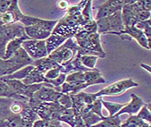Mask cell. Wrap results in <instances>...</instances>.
Masks as SVG:
<instances>
[{"instance_id": "1", "label": "cell", "mask_w": 151, "mask_h": 127, "mask_svg": "<svg viewBox=\"0 0 151 127\" xmlns=\"http://www.w3.org/2000/svg\"><path fill=\"white\" fill-rule=\"evenodd\" d=\"M33 61L23 48L21 47L10 58H0V77L12 74L24 66L32 65Z\"/></svg>"}, {"instance_id": "2", "label": "cell", "mask_w": 151, "mask_h": 127, "mask_svg": "<svg viewBox=\"0 0 151 127\" xmlns=\"http://www.w3.org/2000/svg\"><path fill=\"white\" fill-rule=\"evenodd\" d=\"M28 103L40 119L45 120H58L70 110V108H65L57 102H39L33 99H29Z\"/></svg>"}, {"instance_id": "3", "label": "cell", "mask_w": 151, "mask_h": 127, "mask_svg": "<svg viewBox=\"0 0 151 127\" xmlns=\"http://www.w3.org/2000/svg\"><path fill=\"white\" fill-rule=\"evenodd\" d=\"M77 45L88 51L100 54L103 58L106 56V54L103 51L100 44V37L98 32L94 31L81 30L74 35Z\"/></svg>"}, {"instance_id": "4", "label": "cell", "mask_w": 151, "mask_h": 127, "mask_svg": "<svg viewBox=\"0 0 151 127\" xmlns=\"http://www.w3.org/2000/svg\"><path fill=\"white\" fill-rule=\"evenodd\" d=\"M97 32L101 33H116L124 30V24L122 19V11H117L108 16L96 21Z\"/></svg>"}, {"instance_id": "5", "label": "cell", "mask_w": 151, "mask_h": 127, "mask_svg": "<svg viewBox=\"0 0 151 127\" xmlns=\"http://www.w3.org/2000/svg\"><path fill=\"white\" fill-rule=\"evenodd\" d=\"M139 84L134 82L132 79H125L122 81H118L116 82H114L106 88L102 89L99 92H97L98 97H103V96H116V95L124 94L126 90L129 89L138 87Z\"/></svg>"}, {"instance_id": "6", "label": "cell", "mask_w": 151, "mask_h": 127, "mask_svg": "<svg viewBox=\"0 0 151 127\" xmlns=\"http://www.w3.org/2000/svg\"><path fill=\"white\" fill-rule=\"evenodd\" d=\"M22 48L32 60H38L48 56L46 48V40H28L22 43Z\"/></svg>"}, {"instance_id": "7", "label": "cell", "mask_w": 151, "mask_h": 127, "mask_svg": "<svg viewBox=\"0 0 151 127\" xmlns=\"http://www.w3.org/2000/svg\"><path fill=\"white\" fill-rule=\"evenodd\" d=\"M60 94L61 91H57L54 88L42 86L33 94L32 99L39 102H57Z\"/></svg>"}, {"instance_id": "8", "label": "cell", "mask_w": 151, "mask_h": 127, "mask_svg": "<svg viewBox=\"0 0 151 127\" xmlns=\"http://www.w3.org/2000/svg\"><path fill=\"white\" fill-rule=\"evenodd\" d=\"M124 5V0H107L99 7L96 20L108 16L117 11H121Z\"/></svg>"}, {"instance_id": "9", "label": "cell", "mask_w": 151, "mask_h": 127, "mask_svg": "<svg viewBox=\"0 0 151 127\" xmlns=\"http://www.w3.org/2000/svg\"><path fill=\"white\" fill-rule=\"evenodd\" d=\"M113 34H115V35H118V36L124 35H124H127L131 39L132 38L135 39L141 47L145 48L147 50H150V45H149V43L147 41V39L146 38L144 32H143L141 30L136 28L135 26H132V27H124V30L121 31V32H116V33H113Z\"/></svg>"}, {"instance_id": "10", "label": "cell", "mask_w": 151, "mask_h": 127, "mask_svg": "<svg viewBox=\"0 0 151 127\" xmlns=\"http://www.w3.org/2000/svg\"><path fill=\"white\" fill-rule=\"evenodd\" d=\"M58 21H48V20H42L40 18L32 17V16H27V15H22V17L20 20V22L24 26H39L44 30L52 31L55 26L56 25Z\"/></svg>"}, {"instance_id": "11", "label": "cell", "mask_w": 151, "mask_h": 127, "mask_svg": "<svg viewBox=\"0 0 151 127\" xmlns=\"http://www.w3.org/2000/svg\"><path fill=\"white\" fill-rule=\"evenodd\" d=\"M131 98H132L131 102L130 103H126L125 106H124L122 108H121V110H119L114 115L120 116L121 115H123V114H129L130 115H136L139 111V109L145 105V103L142 100V99L138 97L137 95L132 94Z\"/></svg>"}, {"instance_id": "12", "label": "cell", "mask_w": 151, "mask_h": 127, "mask_svg": "<svg viewBox=\"0 0 151 127\" xmlns=\"http://www.w3.org/2000/svg\"><path fill=\"white\" fill-rule=\"evenodd\" d=\"M24 32L28 37H29L32 40H45L50 36L52 31L44 30V29H42V28H40L39 26L32 25V26L24 27Z\"/></svg>"}, {"instance_id": "13", "label": "cell", "mask_w": 151, "mask_h": 127, "mask_svg": "<svg viewBox=\"0 0 151 127\" xmlns=\"http://www.w3.org/2000/svg\"><path fill=\"white\" fill-rule=\"evenodd\" d=\"M31 40V38L28 37L26 34L22 35V37H17V38H14V39L11 40L6 44V51H5V56H4L3 59H8L12 56H14V53L22 47V43L24 40Z\"/></svg>"}, {"instance_id": "14", "label": "cell", "mask_w": 151, "mask_h": 127, "mask_svg": "<svg viewBox=\"0 0 151 127\" xmlns=\"http://www.w3.org/2000/svg\"><path fill=\"white\" fill-rule=\"evenodd\" d=\"M58 120L60 122L66 123L71 127H86L80 115H76L72 108H70V110L67 114L63 115Z\"/></svg>"}, {"instance_id": "15", "label": "cell", "mask_w": 151, "mask_h": 127, "mask_svg": "<svg viewBox=\"0 0 151 127\" xmlns=\"http://www.w3.org/2000/svg\"><path fill=\"white\" fill-rule=\"evenodd\" d=\"M32 65L35 66V68H37L43 74L47 71H48L50 69H53V68H56V67L61 66H59L55 61H54L53 59H51L48 56H46V57L38 59V60H34Z\"/></svg>"}, {"instance_id": "16", "label": "cell", "mask_w": 151, "mask_h": 127, "mask_svg": "<svg viewBox=\"0 0 151 127\" xmlns=\"http://www.w3.org/2000/svg\"><path fill=\"white\" fill-rule=\"evenodd\" d=\"M0 98H9V99H14L15 100L29 101V99L15 94L8 86V84L2 80H0Z\"/></svg>"}, {"instance_id": "17", "label": "cell", "mask_w": 151, "mask_h": 127, "mask_svg": "<svg viewBox=\"0 0 151 127\" xmlns=\"http://www.w3.org/2000/svg\"><path fill=\"white\" fill-rule=\"evenodd\" d=\"M67 39L69 38L51 33L50 36L46 40V48H47V54L49 55L52 51H54L58 47L61 46Z\"/></svg>"}, {"instance_id": "18", "label": "cell", "mask_w": 151, "mask_h": 127, "mask_svg": "<svg viewBox=\"0 0 151 127\" xmlns=\"http://www.w3.org/2000/svg\"><path fill=\"white\" fill-rule=\"evenodd\" d=\"M21 81L26 85H32V84H36V83L47 82V79L44 77V74H41L37 68H35V66H34V69L31 73H29L24 79H22Z\"/></svg>"}, {"instance_id": "19", "label": "cell", "mask_w": 151, "mask_h": 127, "mask_svg": "<svg viewBox=\"0 0 151 127\" xmlns=\"http://www.w3.org/2000/svg\"><path fill=\"white\" fill-rule=\"evenodd\" d=\"M34 69V66L33 65H29L27 66L22 67V69L16 71L15 73L9 74V75H5L0 77V80L5 81V80H13V79H16V80H22L24 79L29 73H31L32 70Z\"/></svg>"}, {"instance_id": "20", "label": "cell", "mask_w": 151, "mask_h": 127, "mask_svg": "<svg viewBox=\"0 0 151 127\" xmlns=\"http://www.w3.org/2000/svg\"><path fill=\"white\" fill-rule=\"evenodd\" d=\"M121 126V119L119 116H104L101 121L90 127H119Z\"/></svg>"}, {"instance_id": "21", "label": "cell", "mask_w": 151, "mask_h": 127, "mask_svg": "<svg viewBox=\"0 0 151 127\" xmlns=\"http://www.w3.org/2000/svg\"><path fill=\"white\" fill-rule=\"evenodd\" d=\"M121 127H151L149 123L145 122L140 119L137 115H130L127 121L124 123H121Z\"/></svg>"}, {"instance_id": "22", "label": "cell", "mask_w": 151, "mask_h": 127, "mask_svg": "<svg viewBox=\"0 0 151 127\" xmlns=\"http://www.w3.org/2000/svg\"><path fill=\"white\" fill-rule=\"evenodd\" d=\"M81 117L83 120L86 127H90L91 125H93V124L99 123V121H101L102 118H103V117L98 115L97 114H95L93 112H88L86 114H83V115H81Z\"/></svg>"}, {"instance_id": "23", "label": "cell", "mask_w": 151, "mask_h": 127, "mask_svg": "<svg viewBox=\"0 0 151 127\" xmlns=\"http://www.w3.org/2000/svg\"><path fill=\"white\" fill-rule=\"evenodd\" d=\"M99 58V57L97 56H90V55H83L82 56L81 55V62L86 68L91 70V69L95 68L97 60Z\"/></svg>"}, {"instance_id": "24", "label": "cell", "mask_w": 151, "mask_h": 127, "mask_svg": "<svg viewBox=\"0 0 151 127\" xmlns=\"http://www.w3.org/2000/svg\"><path fill=\"white\" fill-rule=\"evenodd\" d=\"M102 102V106H104L107 110H108V116H113L119 110H121L124 106H125V104H118V103H114V102H108L106 100H101Z\"/></svg>"}, {"instance_id": "25", "label": "cell", "mask_w": 151, "mask_h": 127, "mask_svg": "<svg viewBox=\"0 0 151 127\" xmlns=\"http://www.w3.org/2000/svg\"><path fill=\"white\" fill-rule=\"evenodd\" d=\"M135 27L141 30L146 38L147 39V41L150 45V35H151V31H150V19H147V20H145V21H141V22H139L135 24Z\"/></svg>"}, {"instance_id": "26", "label": "cell", "mask_w": 151, "mask_h": 127, "mask_svg": "<svg viewBox=\"0 0 151 127\" xmlns=\"http://www.w3.org/2000/svg\"><path fill=\"white\" fill-rule=\"evenodd\" d=\"M57 103L59 105H61L62 107H64L65 108H67V109L71 108L73 106V101H72V99L70 97V94L61 92L59 98L57 99Z\"/></svg>"}, {"instance_id": "27", "label": "cell", "mask_w": 151, "mask_h": 127, "mask_svg": "<svg viewBox=\"0 0 151 127\" xmlns=\"http://www.w3.org/2000/svg\"><path fill=\"white\" fill-rule=\"evenodd\" d=\"M137 115L140 118V119H142V120H144L145 122H147V123H151V114H150V110L147 108V104H145L140 109H139V111L137 113Z\"/></svg>"}, {"instance_id": "28", "label": "cell", "mask_w": 151, "mask_h": 127, "mask_svg": "<svg viewBox=\"0 0 151 127\" xmlns=\"http://www.w3.org/2000/svg\"><path fill=\"white\" fill-rule=\"evenodd\" d=\"M61 69H62V66H59V67L53 68V69L47 71L44 74V77L47 79V82L48 80H54V79L57 78L59 76V74H61Z\"/></svg>"}, {"instance_id": "29", "label": "cell", "mask_w": 151, "mask_h": 127, "mask_svg": "<svg viewBox=\"0 0 151 127\" xmlns=\"http://www.w3.org/2000/svg\"><path fill=\"white\" fill-rule=\"evenodd\" d=\"M65 78H66V74L61 73L57 78H55L54 80H48L47 83H50V84H52L55 87H60L65 82Z\"/></svg>"}, {"instance_id": "30", "label": "cell", "mask_w": 151, "mask_h": 127, "mask_svg": "<svg viewBox=\"0 0 151 127\" xmlns=\"http://www.w3.org/2000/svg\"><path fill=\"white\" fill-rule=\"evenodd\" d=\"M48 126H49V120H45V119L36 120L32 124V127H48Z\"/></svg>"}, {"instance_id": "31", "label": "cell", "mask_w": 151, "mask_h": 127, "mask_svg": "<svg viewBox=\"0 0 151 127\" xmlns=\"http://www.w3.org/2000/svg\"><path fill=\"white\" fill-rule=\"evenodd\" d=\"M57 6H58V7L60 9H63L64 10V9L68 8L69 4H68V2L66 1V0H59L58 3H57Z\"/></svg>"}, {"instance_id": "32", "label": "cell", "mask_w": 151, "mask_h": 127, "mask_svg": "<svg viewBox=\"0 0 151 127\" xmlns=\"http://www.w3.org/2000/svg\"><path fill=\"white\" fill-rule=\"evenodd\" d=\"M140 66H141L142 68H145V69H146V70L150 74V70H151V68H150V66H147V65H145V64H141Z\"/></svg>"}, {"instance_id": "33", "label": "cell", "mask_w": 151, "mask_h": 127, "mask_svg": "<svg viewBox=\"0 0 151 127\" xmlns=\"http://www.w3.org/2000/svg\"><path fill=\"white\" fill-rule=\"evenodd\" d=\"M85 1H89V0H85Z\"/></svg>"}, {"instance_id": "34", "label": "cell", "mask_w": 151, "mask_h": 127, "mask_svg": "<svg viewBox=\"0 0 151 127\" xmlns=\"http://www.w3.org/2000/svg\"><path fill=\"white\" fill-rule=\"evenodd\" d=\"M119 127H121V126H119Z\"/></svg>"}]
</instances>
